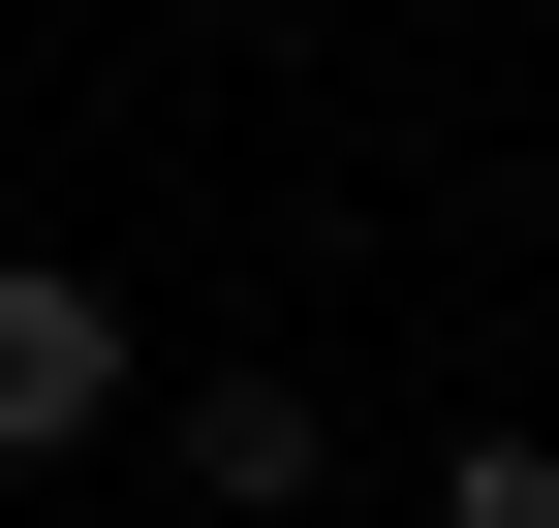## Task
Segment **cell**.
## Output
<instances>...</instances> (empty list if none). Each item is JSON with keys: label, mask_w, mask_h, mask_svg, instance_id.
Wrapping results in <instances>:
<instances>
[{"label": "cell", "mask_w": 559, "mask_h": 528, "mask_svg": "<svg viewBox=\"0 0 559 528\" xmlns=\"http://www.w3.org/2000/svg\"><path fill=\"white\" fill-rule=\"evenodd\" d=\"M156 373H124V280H62V249H0V467H62V435H124Z\"/></svg>", "instance_id": "1"}, {"label": "cell", "mask_w": 559, "mask_h": 528, "mask_svg": "<svg viewBox=\"0 0 559 528\" xmlns=\"http://www.w3.org/2000/svg\"><path fill=\"white\" fill-rule=\"evenodd\" d=\"M156 467L218 497V528H311V467H342V405H311V373H156Z\"/></svg>", "instance_id": "2"}, {"label": "cell", "mask_w": 559, "mask_h": 528, "mask_svg": "<svg viewBox=\"0 0 559 528\" xmlns=\"http://www.w3.org/2000/svg\"><path fill=\"white\" fill-rule=\"evenodd\" d=\"M436 528H559V435H466V467H436Z\"/></svg>", "instance_id": "3"}]
</instances>
